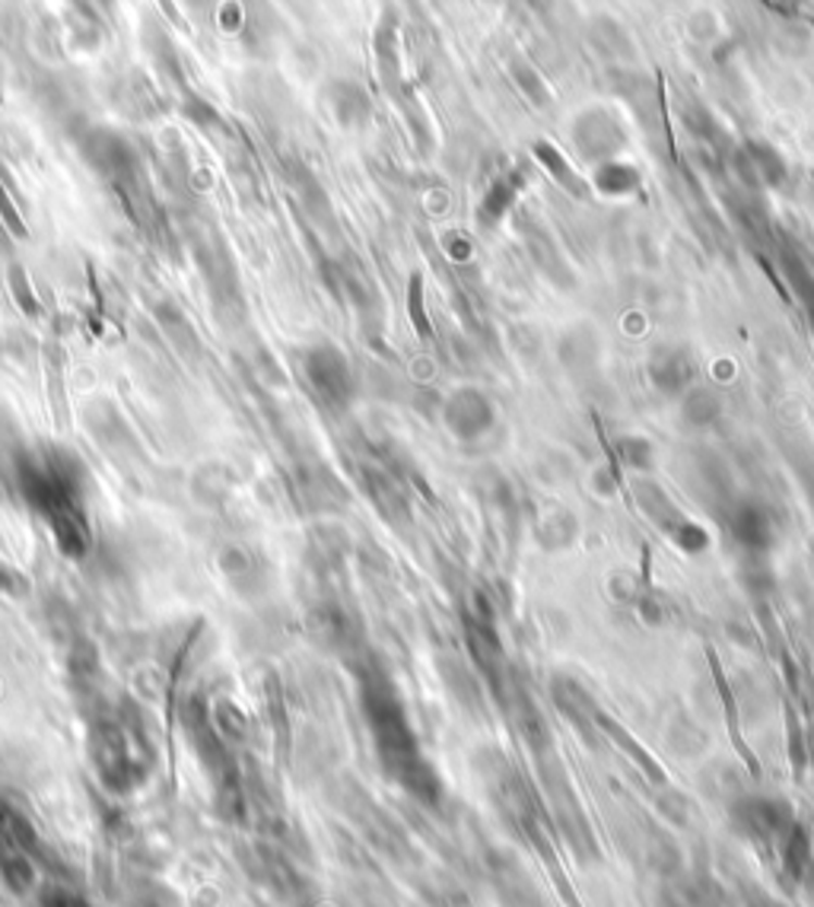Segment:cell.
Wrapping results in <instances>:
<instances>
[{
	"mask_svg": "<svg viewBox=\"0 0 814 907\" xmlns=\"http://www.w3.org/2000/svg\"><path fill=\"white\" fill-rule=\"evenodd\" d=\"M20 488L45 516L58 544L67 554H83L86 548V519H83L81 465L61 453H33L20 465Z\"/></svg>",
	"mask_w": 814,
	"mask_h": 907,
	"instance_id": "cell-1",
	"label": "cell"
},
{
	"mask_svg": "<svg viewBox=\"0 0 814 907\" xmlns=\"http://www.w3.org/2000/svg\"><path fill=\"white\" fill-rule=\"evenodd\" d=\"M306 379L316 389V395L334 405L344 408L354 395V372L347 367V360L334 351V347H316L306 357Z\"/></svg>",
	"mask_w": 814,
	"mask_h": 907,
	"instance_id": "cell-2",
	"label": "cell"
},
{
	"mask_svg": "<svg viewBox=\"0 0 814 907\" xmlns=\"http://www.w3.org/2000/svg\"><path fill=\"white\" fill-rule=\"evenodd\" d=\"M493 420L496 414L490 408V402L474 389H461L448 399L446 424L455 437H484Z\"/></svg>",
	"mask_w": 814,
	"mask_h": 907,
	"instance_id": "cell-3",
	"label": "cell"
},
{
	"mask_svg": "<svg viewBox=\"0 0 814 907\" xmlns=\"http://www.w3.org/2000/svg\"><path fill=\"white\" fill-rule=\"evenodd\" d=\"M732 536L748 544V548H767L774 544V523L770 513L757 503H744L738 506V513L732 516Z\"/></svg>",
	"mask_w": 814,
	"mask_h": 907,
	"instance_id": "cell-4",
	"label": "cell"
},
{
	"mask_svg": "<svg viewBox=\"0 0 814 907\" xmlns=\"http://www.w3.org/2000/svg\"><path fill=\"white\" fill-rule=\"evenodd\" d=\"M650 372L652 382H655L662 392L675 395V392H681L693 379V364L681 351H662V354L652 360Z\"/></svg>",
	"mask_w": 814,
	"mask_h": 907,
	"instance_id": "cell-5",
	"label": "cell"
},
{
	"mask_svg": "<svg viewBox=\"0 0 814 907\" xmlns=\"http://www.w3.org/2000/svg\"><path fill=\"white\" fill-rule=\"evenodd\" d=\"M0 875L13 892H26L33 885V867L26 860V854H10L0 860Z\"/></svg>",
	"mask_w": 814,
	"mask_h": 907,
	"instance_id": "cell-6",
	"label": "cell"
},
{
	"mask_svg": "<svg viewBox=\"0 0 814 907\" xmlns=\"http://www.w3.org/2000/svg\"><path fill=\"white\" fill-rule=\"evenodd\" d=\"M719 402H716V395L713 392H706V389H700V392H693L691 399H688V405H684V414H688V420L691 424H696V427H706V424H713L716 417H719Z\"/></svg>",
	"mask_w": 814,
	"mask_h": 907,
	"instance_id": "cell-7",
	"label": "cell"
},
{
	"mask_svg": "<svg viewBox=\"0 0 814 907\" xmlns=\"http://www.w3.org/2000/svg\"><path fill=\"white\" fill-rule=\"evenodd\" d=\"M41 907H81V898H74L67 892H45Z\"/></svg>",
	"mask_w": 814,
	"mask_h": 907,
	"instance_id": "cell-8",
	"label": "cell"
}]
</instances>
